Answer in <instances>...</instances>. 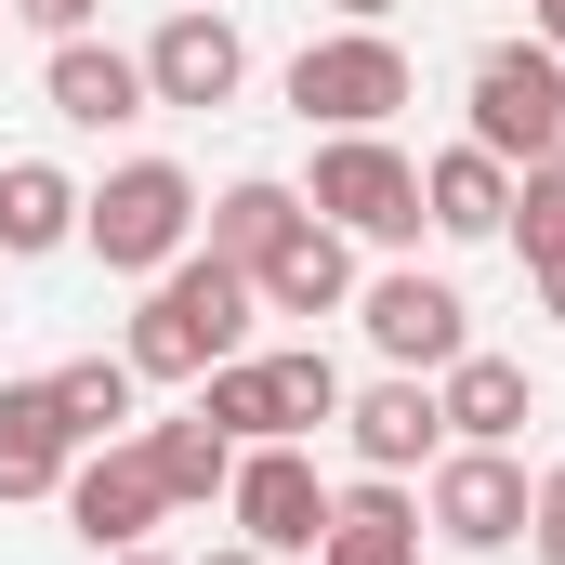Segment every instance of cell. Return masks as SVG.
I'll list each match as a JSON object with an SVG mask.
<instances>
[{
	"instance_id": "6da1fadb",
	"label": "cell",
	"mask_w": 565,
	"mask_h": 565,
	"mask_svg": "<svg viewBox=\"0 0 565 565\" xmlns=\"http://www.w3.org/2000/svg\"><path fill=\"white\" fill-rule=\"evenodd\" d=\"M250 316H264V289L237 277L224 250H184V264H158L132 302V382H211L224 355H250Z\"/></svg>"
},
{
	"instance_id": "7a4b0ae2",
	"label": "cell",
	"mask_w": 565,
	"mask_h": 565,
	"mask_svg": "<svg viewBox=\"0 0 565 565\" xmlns=\"http://www.w3.org/2000/svg\"><path fill=\"white\" fill-rule=\"evenodd\" d=\"M198 171H171V158H119L106 184H79V250L106 264V277H158V264H184L198 250Z\"/></svg>"
},
{
	"instance_id": "3957f363",
	"label": "cell",
	"mask_w": 565,
	"mask_h": 565,
	"mask_svg": "<svg viewBox=\"0 0 565 565\" xmlns=\"http://www.w3.org/2000/svg\"><path fill=\"white\" fill-rule=\"evenodd\" d=\"M342 369L316 355V342H277V355H224L211 382H198V408L237 434V447H302V434H329L342 422Z\"/></svg>"
},
{
	"instance_id": "277c9868",
	"label": "cell",
	"mask_w": 565,
	"mask_h": 565,
	"mask_svg": "<svg viewBox=\"0 0 565 565\" xmlns=\"http://www.w3.org/2000/svg\"><path fill=\"white\" fill-rule=\"evenodd\" d=\"M408 93H422V66H408L395 26H329V40L289 53V106H302V132H382Z\"/></svg>"
},
{
	"instance_id": "5b68a950",
	"label": "cell",
	"mask_w": 565,
	"mask_h": 565,
	"mask_svg": "<svg viewBox=\"0 0 565 565\" xmlns=\"http://www.w3.org/2000/svg\"><path fill=\"white\" fill-rule=\"evenodd\" d=\"M302 211L342 224V237H369V250H408V237H422V158L382 145V132H329V145H316Z\"/></svg>"
},
{
	"instance_id": "8992f818",
	"label": "cell",
	"mask_w": 565,
	"mask_h": 565,
	"mask_svg": "<svg viewBox=\"0 0 565 565\" xmlns=\"http://www.w3.org/2000/svg\"><path fill=\"white\" fill-rule=\"evenodd\" d=\"M460 119H473L460 145H487V158H513V171L553 158V145H565V53H540V40H487Z\"/></svg>"
},
{
	"instance_id": "52a82bcc",
	"label": "cell",
	"mask_w": 565,
	"mask_h": 565,
	"mask_svg": "<svg viewBox=\"0 0 565 565\" xmlns=\"http://www.w3.org/2000/svg\"><path fill=\"white\" fill-rule=\"evenodd\" d=\"M355 329H369V355L408 369V382H434L447 355H473V302L447 277H422V264H382V277L355 289Z\"/></svg>"
},
{
	"instance_id": "ba28073f",
	"label": "cell",
	"mask_w": 565,
	"mask_h": 565,
	"mask_svg": "<svg viewBox=\"0 0 565 565\" xmlns=\"http://www.w3.org/2000/svg\"><path fill=\"white\" fill-rule=\"evenodd\" d=\"M526 460L513 447H434V487H422V526L447 553H513L526 540Z\"/></svg>"
},
{
	"instance_id": "9c48e42d",
	"label": "cell",
	"mask_w": 565,
	"mask_h": 565,
	"mask_svg": "<svg viewBox=\"0 0 565 565\" xmlns=\"http://www.w3.org/2000/svg\"><path fill=\"white\" fill-rule=\"evenodd\" d=\"M53 500H66V526H79L93 553H145V540L171 526V487H158V460H145V434H106V447H79Z\"/></svg>"
},
{
	"instance_id": "30bf717a",
	"label": "cell",
	"mask_w": 565,
	"mask_h": 565,
	"mask_svg": "<svg viewBox=\"0 0 565 565\" xmlns=\"http://www.w3.org/2000/svg\"><path fill=\"white\" fill-rule=\"evenodd\" d=\"M329 500H342V487H329L302 447H237L224 513H237V540H250V553H277V565H289V553H316V540H329Z\"/></svg>"
},
{
	"instance_id": "8fae6325",
	"label": "cell",
	"mask_w": 565,
	"mask_h": 565,
	"mask_svg": "<svg viewBox=\"0 0 565 565\" xmlns=\"http://www.w3.org/2000/svg\"><path fill=\"white\" fill-rule=\"evenodd\" d=\"M237 79H250V40H237V13H171L158 40H145V93L158 106H184V119H211V106H237Z\"/></svg>"
},
{
	"instance_id": "7c38bea8",
	"label": "cell",
	"mask_w": 565,
	"mask_h": 565,
	"mask_svg": "<svg viewBox=\"0 0 565 565\" xmlns=\"http://www.w3.org/2000/svg\"><path fill=\"white\" fill-rule=\"evenodd\" d=\"M40 106L66 119V132H119V119H145L158 93H145V53H119V40H53V66H40Z\"/></svg>"
},
{
	"instance_id": "4fadbf2b",
	"label": "cell",
	"mask_w": 565,
	"mask_h": 565,
	"mask_svg": "<svg viewBox=\"0 0 565 565\" xmlns=\"http://www.w3.org/2000/svg\"><path fill=\"white\" fill-rule=\"evenodd\" d=\"M434 422H447V447H526V422H540V382L513 369V355H447L434 369Z\"/></svg>"
},
{
	"instance_id": "5bb4252c",
	"label": "cell",
	"mask_w": 565,
	"mask_h": 565,
	"mask_svg": "<svg viewBox=\"0 0 565 565\" xmlns=\"http://www.w3.org/2000/svg\"><path fill=\"white\" fill-rule=\"evenodd\" d=\"M250 289H264V316H342V302H355V237L302 211L277 250L250 264Z\"/></svg>"
},
{
	"instance_id": "9a60e30c",
	"label": "cell",
	"mask_w": 565,
	"mask_h": 565,
	"mask_svg": "<svg viewBox=\"0 0 565 565\" xmlns=\"http://www.w3.org/2000/svg\"><path fill=\"white\" fill-rule=\"evenodd\" d=\"M316 565H422V500H408V473H355V487L329 500Z\"/></svg>"
},
{
	"instance_id": "2e32d148",
	"label": "cell",
	"mask_w": 565,
	"mask_h": 565,
	"mask_svg": "<svg viewBox=\"0 0 565 565\" xmlns=\"http://www.w3.org/2000/svg\"><path fill=\"white\" fill-rule=\"evenodd\" d=\"M342 434H355V460H369V473H422L434 447H447L434 382H408V369H382L369 395H342Z\"/></svg>"
},
{
	"instance_id": "e0dca14e",
	"label": "cell",
	"mask_w": 565,
	"mask_h": 565,
	"mask_svg": "<svg viewBox=\"0 0 565 565\" xmlns=\"http://www.w3.org/2000/svg\"><path fill=\"white\" fill-rule=\"evenodd\" d=\"M422 224L434 237H500L513 224V158H487V145H447V158H422Z\"/></svg>"
},
{
	"instance_id": "ac0fdd59",
	"label": "cell",
	"mask_w": 565,
	"mask_h": 565,
	"mask_svg": "<svg viewBox=\"0 0 565 565\" xmlns=\"http://www.w3.org/2000/svg\"><path fill=\"white\" fill-rule=\"evenodd\" d=\"M79 460V434L53 408V382H0V500H53Z\"/></svg>"
},
{
	"instance_id": "d6986e66",
	"label": "cell",
	"mask_w": 565,
	"mask_h": 565,
	"mask_svg": "<svg viewBox=\"0 0 565 565\" xmlns=\"http://www.w3.org/2000/svg\"><path fill=\"white\" fill-rule=\"evenodd\" d=\"M79 237V184L53 158H0V264H40Z\"/></svg>"
},
{
	"instance_id": "ffe728a7",
	"label": "cell",
	"mask_w": 565,
	"mask_h": 565,
	"mask_svg": "<svg viewBox=\"0 0 565 565\" xmlns=\"http://www.w3.org/2000/svg\"><path fill=\"white\" fill-rule=\"evenodd\" d=\"M289 224H302V184H277V171H237V184L198 211V250H224V264L250 277V264H264V250L289 237Z\"/></svg>"
},
{
	"instance_id": "44dd1931",
	"label": "cell",
	"mask_w": 565,
	"mask_h": 565,
	"mask_svg": "<svg viewBox=\"0 0 565 565\" xmlns=\"http://www.w3.org/2000/svg\"><path fill=\"white\" fill-rule=\"evenodd\" d=\"M145 460H158L171 513H211V500L237 487V434L211 422V408H184V422H145Z\"/></svg>"
},
{
	"instance_id": "7402d4cb",
	"label": "cell",
	"mask_w": 565,
	"mask_h": 565,
	"mask_svg": "<svg viewBox=\"0 0 565 565\" xmlns=\"http://www.w3.org/2000/svg\"><path fill=\"white\" fill-rule=\"evenodd\" d=\"M40 382H53V408H66V434H79V447L145 434V382H132V355H66V369H40Z\"/></svg>"
},
{
	"instance_id": "603a6c76",
	"label": "cell",
	"mask_w": 565,
	"mask_h": 565,
	"mask_svg": "<svg viewBox=\"0 0 565 565\" xmlns=\"http://www.w3.org/2000/svg\"><path fill=\"white\" fill-rule=\"evenodd\" d=\"M500 237L526 250V277H540V264H565V145L513 171V224H500Z\"/></svg>"
},
{
	"instance_id": "cb8c5ba5",
	"label": "cell",
	"mask_w": 565,
	"mask_h": 565,
	"mask_svg": "<svg viewBox=\"0 0 565 565\" xmlns=\"http://www.w3.org/2000/svg\"><path fill=\"white\" fill-rule=\"evenodd\" d=\"M526 553L565 565V473H540V500H526Z\"/></svg>"
},
{
	"instance_id": "d4e9b609",
	"label": "cell",
	"mask_w": 565,
	"mask_h": 565,
	"mask_svg": "<svg viewBox=\"0 0 565 565\" xmlns=\"http://www.w3.org/2000/svg\"><path fill=\"white\" fill-rule=\"evenodd\" d=\"M13 13H26V26H40V40H79V26H93V13H106V0H13Z\"/></svg>"
},
{
	"instance_id": "484cf974",
	"label": "cell",
	"mask_w": 565,
	"mask_h": 565,
	"mask_svg": "<svg viewBox=\"0 0 565 565\" xmlns=\"http://www.w3.org/2000/svg\"><path fill=\"white\" fill-rule=\"evenodd\" d=\"M526 40H540V53H565V0H526Z\"/></svg>"
},
{
	"instance_id": "4316f807",
	"label": "cell",
	"mask_w": 565,
	"mask_h": 565,
	"mask_svg": "<svg viewBox=\"0 0 565 565\" xmlns=\"http://www.w3.org/2000/svg\"><path fill=\"white\" fill-rule=\"evenodd\" d=\"M329 13H342V26H395V0H329Z\"/></svg>"
},
{
	"instance_id": "83f0119b",
	"label": "cell",
	"mask_w": 565,
	"mask_h": 565,
	"mask_svg": "<svg viewBox=\"0 0 565 565\" xmlns=\"http://www.w3.org/2000/svg\"><path fill=\"white\" fill-rule=\"evenodd\" d=\"M540 316H553V329H565V264H540Z\"/></svg>"
},
{
	"instance_id": "f1b7e54d",
	"label": "cell",
	"mask_w": 565,
	"mask_h": 565,
	"mask_svg": "<svg viewBox=\"0 0 565 565\" xmlns=\"http://www.w3.org/2000/svg\"><path fill=\"white\" fill-rule=\"evenodd\" d=\"M198 565H277V553H250V540H224V553H198Z\"/></svg>"
},
{
	"instance_id": "f546056e",
	"label": "cell",
	"mask_w": 565,
	"mask_h": 565,
	"mask_svg": "<svg viewBox=\"0 0 565 565\" xmlns=\"http://www.w3.org/2000/svg\"><path fill=\"white\" fill-rule=\"evenodd\" d=\"M106 565H171V553H106Z\"/></svg>"
},
{
	"instance_id": "4dcf8cb0",
	"label": "cell",
	"mask_w": 565,
	"mask_h": 565,
	"mask_svg": "<svg viewBox=\"0 0 565 565\" xmlns=\"http://www.w3.org/2000/svg\"><path fill=\"white\" fill-rule=\"evenodd\" d=\"M0 13H13V0H0Z\"/></svg>"
}]
</instances>
